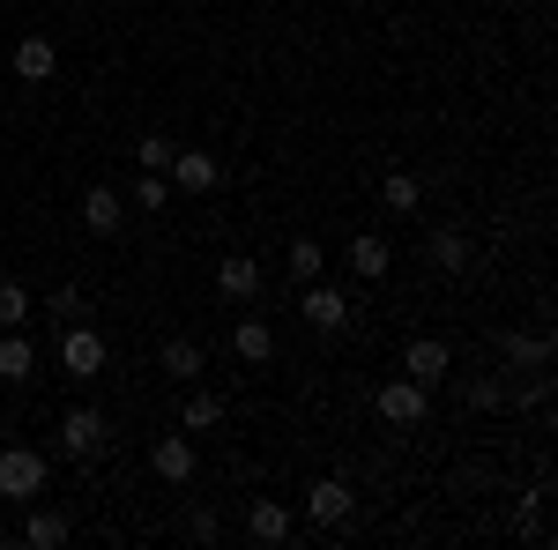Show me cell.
<instances>
[{
    "mask_svg": "<svg viewBox=\"0 0 558 550\" xmlns=\"http://www.w3.org/2000/svg\"><path fill=\"white\" fill-rule=\"evenodd\" d=\"M134 157H142V171H172L179 142H165V134H149V142H142V149H134Z\"/></svg>",
    "mask_w": 558,
    "mask_h": 550,
    "instance_id": "484cf974",
    "label": "cell"
},
{
    "mask_svg": "<svg viewBox=\"0 0 558 550\" xmlns=\"http://www.w3.org/2000/svg\"><path fill=\"white\" fill-rule=\"evenodd\" d=\"M231 350H239L246 365H268V357H276V328H268V320H239V328H231Z\"/></svg>",
    "mask_w": 558,
    "mask_h": 550,
    "instance_id": "d6986e66",
    "label": "cell"
},
{
    "mask_svg": "<svg viewBox=\"0 0 558 550\" xmlns=\"http://www.w3.org/2000/svg\"><path fill=\"white\" fill-rule=\"evenodd\" d=\"M157 372H165V380H202V372H209V350L194 335H165L157 342Z\"/></svg>",
    "mask_w": 558,
    "mask_h": 550,
    "instance_id": "ba28073f",
    "label": "cell"
},
{
    "mask_svg": "<svg viewBox=\"0 0 558 550\" xmlns=\"http://www.w3.org/2000/svg\"><path fill=\"white\" fill-rule=\"evenodd\" d=\"M291 528H299V513L283 506V499H254L246 506V536L254 543H291Z\"/></svg>",
    "mask_w": 558,
    "mask_h": 550,
    "instance_id": "8fae6325",
    "label": "cell"
},
{
    "mask_svg": "<svg viewBox=\"0 0 558 550\" xmlns=\"http://www.w3.org/2000/svg\"><path fill=\"white\" fill-rule=\"evenodd\" d=\"M31 320V291L23 283H0V328H23Z\"/></svg>",
    "mask_w": 558,
    "mask_h": 550,
    "instance_id": "d4e9b609",
    "label": "cell"
},
{
    "mask_svg": "<svg viewBox=\"0 0 558 550\" xmlns=\"http://www.w3.org/2000/svg\"><path fill=\"white\" fill-rule=\"evenodd\" d=\"M186 536H194V543H216V536H223V521H216L209 506H194V513H186Z\"/></svg>",
    "mask_w": 558,
    "mask_h": 550,
    "instance_id": "83f0119b",
    "label": "cell"
},
{
    "mask_svg": "<svg viewBox=\"0 0 558 550\" xmlns=\"http://www.w3.org/2000/svg\"><path fill=\"white\" fill-rule=\"evenodd\" d=\"M60 454H68V462L112 454V424L97 417V410H68V417H60Z\"/></svg>",
    "mask_w": 558,
    "mask_h": 550,
    "instance_id": "7a4b0ae2",
    "label": "cell"
},
{
    "mask_svg": "<svg viewBox=\"0 0 558 550\" xmlns=\"http://www.w3.org/2000/svg\"><path fill=\"white\" fill-rule=\"evenodd\" d=\"M350 268H357L365 283H380L387 268H395V246H387L380 231H357V239H350Z\"/></svg>",
    "mask_w": 558,
    "mask_h": 550,
    "instance_id": "e0dca14e",
    "label": "cell"
},
{
    "mask_svg": "<svg viewBox=\"0 0 558 550\" xmlns=\"http://www.w3.org/2000/svg\"><path fill=\"white\" fill-rule=\"evenodd\" d=\"M179 424H186V431H216V424H223V394L194 387V394H186V410H179Z\"/></svg>",
    "mask_w": 558,
    "mask_h": 550,
    "instance_id": "44dd1931",
    "label": "cell"
},
{
    "mask_svg": "<svg viewBox=\"0 0 558 550\" xmlns=\"http://www.w3.org/2000/svg\"><path fill=\"white\" fill-rule=\"evenodd\" d=\"M447 484H454V491H484V484H492V468H476V462H462V468H454V476H447Z\"/></svg>",
    "mask_w": 558,
    "mask_h": 550,
    "instance_id": "f1b7e54d",
    "label": "cell"
},
{
    "mask_svg": "<svg viewBox=\"0 0 558 550\" xmlns=\"http://www.w3.org/2000/svg\"><path fill=\"white\" fill-rule=\"evenodd\" d=\"M8 68H15V83H52L60 75V45L45 38V30H31V38L8 52Z\"/></svg>",
    "mask_w": 558,
    "mask_h": 550,
    "instance_id": "52a82bcc",
    "label": "cell"
},
{
    "mask_svg": "<svg viewBox=\"0 0 558 550\" xmlns=\"http://www.w3.org/2000/svg\"><path fill=\"white\" fill-rule=\"evenodd\" d=\"M68 536H75V528H68V513H52V506L31 499V513H23V543H31V550H60Z\"/></svg>",
    "mask_w": 558,
    "mask_h": 550,
    "instance_id": "9a60e30c",
    "label": "cell"
},
{
    "mask_svg": "<svg viewBox=\"0 0 558 550\" xmlns=\"http://www.w3.org/2000/svg\"><path fill=\"white\" fill-rule=\"evenodd\" d=\"M373 410H380L395 431H417V424H425V410H432V387H417V380H402V372H395V380L373 394Z\"/></svg>",
    "mask_w": 558,
    "mask_h": 550,
    "instance_id": "3957f363",
    "label": "cell"
},
{
    "mask_svg": "<svg viewBox=\"0 0 558 550\" xmlns=\"http://www.w3.org/2000/svg\"><path fill=\"white\" fill-rule=\"evenodd\" d=\"M45 484H52V462H45L38 447H0V499H45Z\"/></svg>",
    "mask_w": 558,
    "mask_h": 550,
    "instance_id": "6da1fadb",
    "label": "cell"
},
{
    "mask_svg": "<svg viewBox=\"0 0 558 550\" xmlns=\"http://www.w3.org/2000/svg\"><path fill=\"white\" fill-rule=\"evenodd\" d=\"M254 291H260V260H254V254H223V260H216V297L246 305Z\"/></svg>",
    "mask_w": 558,
    "mask_h": 550,
    "instance_id": "7c38bea8",
    "label": "cell"
},
{
    "mask_svg": "<svg viewBox=\"0 0 558 550\" xmlns=\"http://www.w3.org/2000/svg\"><path fill=\"white\" fill-rule=\"evenodd\" d=\"M31 372H38V350H31V335H23V328H0V380L23 387Z\"/></svg>",
    "mask_w": 558,
    "mask_h": 550,
    "instance_id": "2e32d148",
    "label": "cell"
},
{
    "mask_svg": "<svg viewBox=\"0 0 558 550\" xmlns=\"http://www.w3.org/2000/svg\"><path fill=\"white\" fill-rule=\"evenodd\" d=\"M350 506H357V491H350L343 476H320V484L305 491V521H313V528H343Z\"/></svg>",
    "mask_w": 558,
    "mask_h": 550,
    "instance_id": "5b68a950",
    "label": "cell"
},
{
    "mask_svg": "<svg viewBox=\"0 0 558 550\" xmlns=\"http://www.w3.org/2000/svg\"><path fill=\"white\" fill-rule=\"evenodd\" d=\"M165 179H172V194H209V186L223 179V171H216V157H209V149H179Z\"/></svg>",
    "mask_w": 558,
    "mask_h": 550,
    "instance_id": "5bb4252c",
    "label": "cell"
},
{
    "mask_svg": "<svg viewBox=\"0 0 558 550\" xmlns=\"http://www.w3.org/2000/svg\"><path fill=\"white\" fill-rule=\"evenodd\" d=\"M128 209H172V179H165V171H142V179H134L128 186Z\"/></svg>",
    "mask_w": 558,
    "mask_h": 550,
    "instance_id": "7402d4cb",
    "label": "cell"
},
{
    "mask_svg": "<svg viewBox=\"0 0 558 550\" xmlns=\"http://www.w3.org/2000/svg\"><path fill=\"white\" fill-rule=\"evenodd\" d=\"M45 313H60V320H83V313H89V297L75 291V283H60V291L45 297Z\"/></svg>",
    "mask_w": 558,
    "mask_h": 550,
    "instance_id": "4316f807",
    "label": "cell"
},
{
    "mask_svg": "<svg viewBox=\"0 0 558 550\" xmlns=\"http://www.w3.org/2000/svg\"><path fill=\"white\" fill-rule=\"evenodd\" d=\"M299 313L313 320V328H320V335H343V328H350V297H343V291H328V283H305Z\"/></svg>",
    "mask_w": 558,
    "mask_h": 550,
    "instance_id": "9c48e42d",
    "label": "cell"
},
{
    "mask_svg": "<svg viewBox=\"0 0 558 550\" xmlns=\"http://www.w3.org/2000/svg\"><path fill=\"white\" fill-rule=\"evenodd\" d=\"M283 268H291V283H320V268H328V254H320V239H291V254H283Z\"/></svg>",
    "mask_w": 558,
    "mask_h": 550,
    "instance_id": "603a6c76",
    "label": "cell"
},
{
    "mask_svg": "<svg viewBox=\"0 0 558 550\" xmlns=\"http://www.w3.org/2000/svg\"><path fill=\"white\" fill-rule=\"evenodd\" d=\"M105 335L89 328V320H68V335H60V365H68V380H97L105 372Z\"/></svg>",
    "mask_w": 558,
    "mask_h": 550,
    "instance_id": "277c9868",
    "label": "cell"
},
{
    "mask_svg": "<svg viewBox=\"0 0 558 550\" xmlns=\"http://www.w3.org/2000/svg\"><path fill=\"white\" fill-rule=\"evenodd\" d=\"M149 468H157V484H172V491L194 484V468H202L194 462V439H157V447H149Z\"/></svg>",
    "mask_w": 558,
    "mask_h": 550,
    "instance_id": "4fadbf2b",
    "label": "cell"
},
{
    "mask_svg": "<svg viewBox=\"0 0 558 550\" xmlns=\"http://www.w3.org/2000/svg\"><path fill=\"white\" fill-rule=\"evenodd\" d=\"M432 268L470 276V239H462V231H432Z\"/></svg>",
    "mask_w": 558,
    "mask_h": 550,
    "instance_id": "cb8c5ba5",
    "label": "cell"
},
{
    "mask_svg": "<svg viewBox=\"0 0 558 550\" xmlns=\"http://www.w3.org/2000/svg\"><path fill=\"white\" fill-rule=\"evenodd\" d=\"M83 223H89V231H97V239H112V231L128 223V194L97 179V186H89V194H83Z\"/></svg>",
    "mask_w": 558,
    "mask_h": 550,
    "instance_id": "30bf717a",
    "label": "cell"
},
{
    "mask_svg": "<svg viewBox=\"0 0 558 550\" xmlns=\"http://www.w3.org/2000/svg\"><path fill=\"white\" fill-rule=\"evenodd\" d=\"M499 357L521 365V372H544V365H551V335H514V328H507V335H499Z\"/></svg>",
    "mask_w": 558,
    "mask_h": 550,
    "instance_id": "ac0fdd59",
    "label": "cell"
},
{
    "mask_svg": "<svg viewBox=\"0 0 558 550\" xmlns=\"http://www.w3.org/2000/svg\"><path fill=\"white\" fill-rule=\"evenodd\" d=\"M447 372H454V350H447L439 335H417L410 350H402V380H417V387H439Z\"/></svg>",
    "mask_w": 558,
    "mask_h": 550,
    "instance_id": "8992f818",
    "label": "cell"
},
{
    "mask_svg": "<svg viewBox=\"0 0 558 550\" xmlns=\"http://www.w3.org/2000/svg\"><path fill=\"white\" fill-rule=\"evenodd\" d=\"M380 201H387L395 216H417V209H425V186H417V171H387V179H380Z\"/></svg>",
    "mask_w": 558,
    "mask_h": 550,
    "instance_id": "ffe728a7",
    "label": "cell"
}]
</instances>
